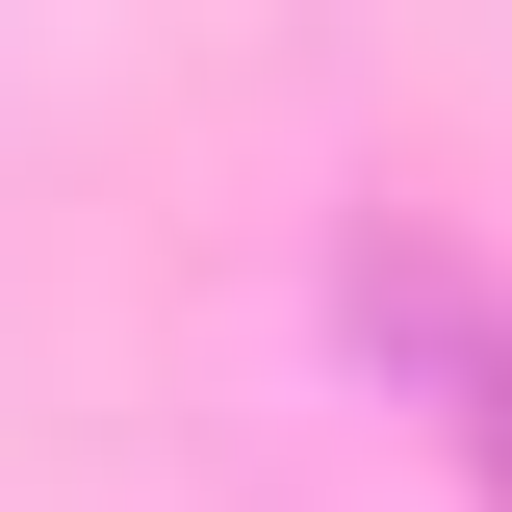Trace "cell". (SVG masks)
Masks as SVG:
<instances>
[{
  "label": "cell",
  "instance_id": "obj_1",
  "mask_svg": "<svg viewBox=\"0 0 512 512\" xmlns=\"http://www.w3.org/2000/svg\"><path fill=\"white\" fill-rule=\"evenodd\" d=\"M333 308H359V359L461 436V487L512 512V282H487L461 231H333Z\"/></svg>",
  "mask_w": 512,
  "mask_h": 512
}]
</instances>
